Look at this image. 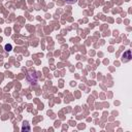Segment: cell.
I'll list each match as a JSON object with an SVG mask.
<instances>
[{
	"instance_id": "obj_2",
	"label": "cell",
	"mask_w": 132,
	"mask_h": 132,
	"mask_svg": "<svg viewBox=\"0 0 132 132\" xmlns=\"http://www.w3.org/2000/svg\"><path fill=\"white\" fill-rule=\"evenodd\" d=\"M12 49H13V47L10 46V45H6V46H5V51H7V52L12 51Z\"/></svg>"
},
{
	"instance_id": "obj_3",
	"label": "cell",
	"mask_w": 132,
	"mask_h": 132,
	"mask_svg": "<svg viewBox=\"0 0 132 132\" xmlns=\"http://www.w3.org/2000/svg\"><path fill=\"white\" fill-rule=\"evenodd\" d=\"M65 1H66V2H68V3H74V2L76 1V0H65Z\"/></svg>"
},
{
	"instance_id": "obj_1",
	"label": "cell",
	"mask_w": 132,
	"mask_h": 132,
	"mask_svg": "<svg viewBox=\"0 0 132 132\" xmlns=\"http://www.w3.org/2000/svg\"><path fill=\"white\" fill-rule=\"evenodd\" d=\"M131 51H126L125 53H124V55H123V59H124V61L126 62V61H129V60H131Z\"/></svg>"
}]
</instances>
